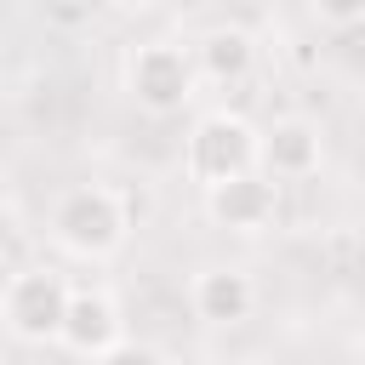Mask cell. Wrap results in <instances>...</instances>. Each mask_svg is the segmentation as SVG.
<instances>
[{"label":"cell","mask_w":365,"mask_h":365,"mask_svg":"<svg viewBox=\"0 0 365 365\" xmlns=\"http://www.w3.org/2000/svg\"><path fill=\"white\" fill-rule=\"evenodd\" d=\"M200 91V68H194V51L182 40H143L131 46L125 57V97L154 114V120H171L194 103Z\"/></svg>","instance_id":"6da1fadb"},{"label":"cell","mask_w":365,"mask_h":365,"mask_svg":"<svg viewBox=\"0 0 365 365\" xmlns=\"http://www.w3.org/2000/svg\"><path fill=\"white\" fill-rule=\"evenodd\" d=\"M51 240L68 251V257H86V262H103L125 245V200L103 182H80L68 188L57 205H51Z\"/></svg>","instance_id":"7a4b0ae2"},{"label":"cell","mask_w":365,"mask_h":365,"mask_svg":"<svg viewBox=\"0 0 365 365\" xmlns=\"http://www.w3.org/2000/svg\"><path fill=\"white\" fill-rule=\"evenodd\" d=\"M257 143H262V131L251 120H240L228 108H211V114L194 120L182 165H188V177L200 188H217V182H234V177L257 171Z\"/></svg>","instance_id":"3957f363"},{"label":"cell","mask_w":365,"mask_h":365,"mask_svg":"<svg viewBox=\"0 0 365 365\" xmlns=\"http://www.w3.org/2000/svg\"><path fill=\"white\" fill-rule=\"evenodd\" d=\"M68 285L57 268H23L6 279L0 291V325L17 342H63V319H68Z\"/></svg>","instance_id":"277c9868"},{"label":"cell","mask_w":365,"mask_h":365,"mask_svg":"<svg viewBox=\"0 0 365 365\" xmlns=\"http://www.w3.org/2000/svg\"><path fill=\"white\" fill-rule=\"evenodd\" d=\"M319 160H325V143H319V125L308 120H274L257 143V171L268 182H302L319 171Z\"/></svg>","instance_id":"5b68a950"},{"label":"cell","mask_w":365,"mask_h":365,"mask_svg":"<svg viewBox=\"0 0 365 365\" xmlns=\"http://www.w3.org/2000/svg\"><path fill=\"white\" fill-rule=\"evenodd\" d=\"M274 205H279V182H268L262 171H245L234 182H217L205 188V217L217 228H234V234H257L274 222Z\"/></svg>","instance_id":"8992f818"},{"label":"cell","mask_w":365,"mask_h":365,"mask_svg":"<svg viewBox=\"0 0 365 365\" xmlns=\"http://www.w3.org/2000/svg\"><path fill=\"white\" fill-rule=\"evenodd\" d=\"M125 342V325H120V308L108 291H74L68 297V319H63V348L80 354V359H103Z\"/></svg>","instance_id":"52a82bcc"},{"label":"cell","mask_w":365,"mask_h":365,"mask_svg":"<svg viewBox=\"0 0 365 365\" xmlns=\"http://www.w3.org/2000/svg\"><path fill=\"white\" fill-rule=\"evenodd\" d=\"M188 302H194V319H205V325H240L257 308V285L245 268H205L194 279Z\"/></svg>","instance_id":"ba28073f"},{"label":"cell","mask_w":365,"mask_h":365,"mask_svg":"<svg viewBox=\"0 0 365 365\" xmlns=\"http://www.w3.org/2000/svg\"><path fill=\"white\" fill-rule=\"evenodd\" d=\"M188 51H194L200 80H211V86H234V80H245V74H251V63H257V40H251L245 29H234V23L205 29Z\"/></svg>","instance_id":"9c48e42d"},{"label":"cell","mask_w":365,"mask_h":365,"mask_svg":"<svg viewBox=\"0 0 365 365\" xmlns=\"http://www.w3.org/2000/svg\"><path fill=\"white\" fill-rule=\"evenodd\" d=\"M97 365H171V359H165L160 348H148V342H131V336H125V342H120L114 354H103Z\"/></svg>","instance_id":"30bf717a"},{"label":"cell","mask_w":365,"mask_h":365,"mask_svg":"<svg viewBox=\"0 0 365 365\" xmlns=\"http://www.w3.org/2000/svg\"><path fill=\"white\" fill-rule=\"evenodd\" d=\"M319 17L325 23H354V17H365V6H319Z\"/></svg>","instance_id":"8fae6325"},{"label":"cell","mask_w":365,"mask_h":365,"mask_svg":"<svg viewBox=\"0 0 365 365\" xmlns=\"http://www.w3.org/2000/svg\"><path fill=\"white\" fill-rule=\"evenodd\" d=\"M11 234H17V217H11V205H6V200H0V251H6V245H11Z\"/></svg>","instance_id":"7c38bea8"}]
</instances>
